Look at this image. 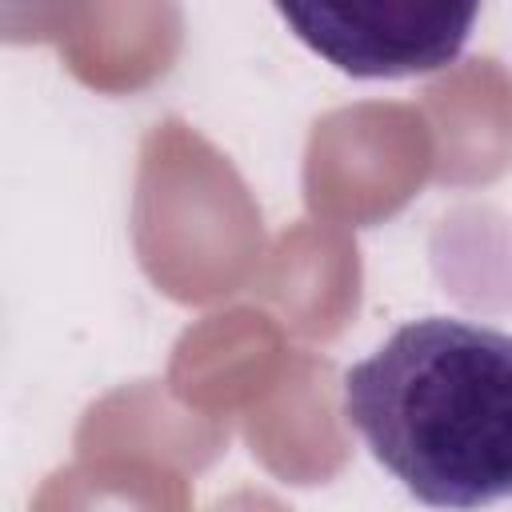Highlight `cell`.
Here are the masks:
<instances>
[{
	"label": "cell",
	"instance_id": "cell-2",
	"mask_svg": "<svg viewBox=\"0 0 512 512\" xmlns=\"http://www.w3.org/2000/svg\"><path fill=\"white\" fill-rule=\"evenodd\" d=\"M484 0H272L288 32L356 80H400L448 68Z\"/></svg>",
	"mask_w": 512,
	"mask_h": 512
},
{
	"label": "cell",
	"instance_id": "cell-1",
	"mask_svg": "<svg viewBox=\"0 0 512 512\" xmlns=\"http://www.w3.org/2000/svg\"><path fill=\"white\" fill-rule=\"evenodd\" d=\"M344 416L372 460L432 508L512 496V336L460 316L400 324L344 372Z\"/></svg>",
	"mask_w": 512,
	"mask_h": 512
}]
</instances>
